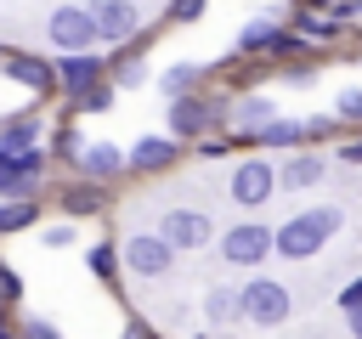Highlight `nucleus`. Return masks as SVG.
Returning <instances> with one entry per match:
<instances>
[{
	"instance_id": "nucleus-1",
	"label": "nucleus",
	"mask_w": 362,
	"mask_h": 339,
	"mask_svg": "<svg viewBox=\"0 0 362 339\" xmlns=\"http://www.w3.org/2000/svg\"><path fill=\"white\" fill-rule=\"evenodd\" d=\"M339 226H345V215H339L334 203L300 209L294 220H283V226H277V254H283V260H311V254H317Z\"/></svg>"
},
{
	"instance_id": "nucleus-2",
	"label": "nucleus",
	"mask_w": 362,
	"mask_h": 339,
	"mask_svg": "<svg viewBox=\"0 0 362 339\" xmlns=\"http://www.w3.org/2000/svg\"><path fill=\"white\" fill-rule=\"evenodd\" d=\"M288 311H294L288 282H277V277H249V282H243V322L277 328V322H288Z\"/></svg>"
},
{
	"instance_id": "nucleus-3",
	"label": "nucleus",
	"mask_w": 362,
	"mask_h": 339,
	"mask_svg": "<svg viewBox=\"0 0 362 339\" xmlns=\"http://www.w3.org/2000/svg\"><path fill=\"white\" fill-rule=\"evenodd\" d=\"M215 249H221L226 266H260V260L277 249V232L260 226V220H243V226H226V232L215 237Z\"/></svg>"
},
{
	"instance_id": "nucleus-4",
	"label": "nucleus",
	"mask_w": 362,
	"mask_h": 339,
	"mask_svg": "<svg viewBox=\"0 0 362 339\" xmlns=\"http://www.w3.org/2000/svg\"><path fill=\"white\" fill-rule=\"evenodd\" d=\"M119 254H124V266L136 271V277H170V266H175V243L164 237V232H130L124 243H119Z\"/></svg>"
},
{
	"instance_id": "nucleus-5",
	"label": "nucleus",
	"mask_w": 362,
	"mask_h": 339,
	"mask_svg": "<svg viewBox=\"0 0 362 339\" xmlns=\"http://www.w3.org/2000/svg\"><path fill=\"white\" fill-rule=\"evenodd\" d=\"M226 192H232V203H243V209H260V203H272V192H283V181H277L272 158H243V164L232 170Z\"/></svg>"
},
{
	"instance_id": "nucleus-6",
	"label": "nucleus",
	"mask_w": 362,
	"mask_h": 339,
	"mask_svg": "<svg viewBox=\"0 0 362 339\" xmlns=\"http://www.w3.org/2000/svg\"><path fill=\"white\" fill-rule=\"evenodd\" d=\"M45 40H51L57 51H90V45H96V17H90V6H57V11L45 17Z\"/></svg>"
},
{
	"instance_id": "nucleus-7",
	"label": "nucleus",
	"mask_w": 362,
	"mask_h": 339,
	"mask_svg": "<svg viewBox=\"0 0 362 339\" xmlns=\"http://www.w3.org/2000/svg\"><path fill=\"white\" fill-rule=\"evenodd\" d=\"M90 17H96V40H102V45H124V40L147 34L136 0H90Z\"/></svg>"
},
{
	"instance_id": "nucleus-8",
	"label": "nucleus",
	"mask_w": 362,
	"mask_h": 339,
	"mask_svg": "<svg viewBox=\"0 0 362 339\" xmlns=\"http://www.w3.org/2000/svg\"><path fill=\"white\" fill-rule=\"evenodd\" d=\"M158 232L181 249V254H192V249H204V243H215V220L204 215V209H164V220H158Z\"/></svg>"
},
{
	"instance_id": "nucleus-9",
	"label": "nucleus",
	"mask_w": 362,
	"mask_h": 339,
	"mask_svg": "<svg viewBox=\"0 0 362 339\" xmlns=\"http://www.w3.org/2000/svg\"><path fill=\"white\" fill-rule=\"evenodd\" d=\"M6 79L28 85L34 96H51V90H62V73H57V62H45V56H28V51H6Z\"/></svg>"
},
{
	"instance_id": "nucleus-10",
	"label": "nucleus",
	"mask_w": 362,
	"mask_h": 339,
	"mask_svg": "<svg viewBox=\"0 0 362 339\" xmlns=\"http://www.w3.org/2000/svg\"><path fill=\"white\" fill-rule=\"evenodd\" d=\"M124 158H130V175H164L181 158V136H136Z\"/></svg>"
},
{
	"instance_id": "nucleus-11",
	"label": "nucleus",
	"mask_w": 362,
	"mask_h": 339,
	"mask_svg": "<svg viewBox=\"0 0 362 339\" xmlns=\"http://www.w3.org/2000/svg\"><path fill=\"white\" fill-rule=\"evenodd\" d=\"M57 73H62V96L74 102L102 79V51H57Z\"/></svg>"
},
{
	"instance_id": "nucleus-12",
	"label": "nucleus",
	"mask_w": 362,
	"mask_h": 339,
	"mask_svg": "<svg viewBox=\"0 0 362 339\" xmlns=\"http://www.w3.org/2000/svg\"><path fill=\"white\" fill-rule=\"evenodd\" d=\"M209 119H215V107H209L204 96H192V90L170 96V136H181V141H198V136L209 130Z\"/></svg>"
},
{
	"instance_id": "nucleus-13",
	"label": "nucleus",
	"mask_w": 362,
	"mask_h": 339,
	"mask_svg": "<svg viewBox=\"0 0 362 339\" xmlns=\"http://www.w3.org/2000/svg\"><path fill=\"white\" fill-rule=\"evenodd\" d=\"M74 164H79V175H90V181H113V175L130 170V158H124L113 141H79V147H74Z\"/></svg>"
},
{
	"instance_id": "nucleus-14",
	"label": "nucleus",
	"mask_w": 362,
	"mask_h": 339,
	"mask_svg": "<svg viewBox=\"0 0 362 339\" xmlns=\"http://www.w3.org/2000/svg\"><path fill=\"white\" fill-rule=\"evenodd\" d=\"M40 170H45V147L23 153V158H0V198H34Z\"/></svg>"
},
{
	"instance_id": "nucleus-15",
	"label": "nucleus",
	"mask_w": 362,
	"mask_h": 339,
	"mask_svg": "<svg viewBox=\"0 0 362 339\" xmlns=\"http://www.w3.org/2000/svg\"><path fill=\"white\" fill-rule=\"evenodd\" d=\"M40 119L23 113V119H6L0 124V158H23V153H40Z\"/></svg>"
},
{
	"instance_id": "nucleus-16",
	"label": "nucleus",
	"mask_w": 362,
	"mask_h": 339,
	"mask_svg": "<svg viewBox=\"0 0 362 339\" xmlns=\"http://www.w3.org/2000/svg\"><path fill=\"white\" fill-rule=\"evenodd\" d=\"M322 153H294L283 170H277V181H283V192H305V186H317L322 181Z\"/></svg>"
},
{
	"instance_id": "nucleus-17",
	"label": "nucleus",
	"mask_w": 362,
	"mask_h": 339,
	"mask_svg": "<svg viewBox=\"0 0 362 339\" xmlns=\"http://www.w3.org/2000/svg\"><path fill=\"white\" fill-rule=\"evenodd\" d=\"M204 322H209V328L243 322V288H209V294H204Z\"/></svg>"
},
{
	"instance_id": "nucleus-18",
	"label": "nucleus",
	"mask_w": 362,
	"mask_h": 339,
	"mask_svg": "<svg viewBox=\"0 0 362 339\" xmlns=\"http://www.w3.org/2000/svg\"><path fill=\"white\" fill-rule=\"evenodd\" d=\"M272 119H277V102H272V96H243V102L232 107V130H238V136H255V130L272 124Z\"/></svg>"
},
{
	"instance_id": "nucleus-19",
	"label": "nucleus",
	"mask_w": 362,
	"mask_h": 339,
	"mask_svg": "<svg viewBox=\"0 0 362 339\" xmlns=\"http://www.w3.org/2000/svg\"><path fill=\"white\" fill-rule=\"evenodd\" d=\"M119 260H124V254H119L113 243H90V249H85L90 277H96V282H107V288H119Z\"/></svg>"
},
{
	"instance_id": "nucleus-20",
	"label": "nucleus",
	"mask_w": 362,
	"mask_h": 339,
	"mask_svg": "<svg viewBox=\"0 0 362 339\" xmlns=\"http://www.w3.org/2000/svg\"><path fill=\"white\" fill-rule=\"evenodd\" d=\"M40 220V203L34 198H0V237L6 232H23V226H34Z\"/></svg>"
},
{
	"instance_id": "nucleus-21",
	"label": "nucleus",
	"mask_w": 362,
	"mask_h": 339,
	"mask_svg": "<svg viewBox=\"0 0 362 339\" xmlns=\"http://www.w3.org/2000/svg\"><path fill=\"white\" fill-rule=\"evenodd\" d=\"M96 186H102V181H96ZM96 186H90V175L74 181V186L62 192V209H68V215H96V209H102V192H96Z\"/></svg>"
},
{
	"instance_id": "nucleus-22",
	"label": "nucleus",
	"mask_w": 362,
	"mask_h": 339,
	"mask_svg": "<svg viewBox=\"0 0 362 339\" xmlns=\"http://www.w3.org/2000/svg\"><path fill=\"white\" fill-rule=\"evenodd\" d=\"M198 79H204V68H198V62H175V68H164V73H158V90H164V96H181V90H192Z\"/></svg>"
},
{
	"instance_id": "nucleus-23",
	"label": "nucleus",
	"mask_w": 362,
	"mask_h": 339,
	"mask_svg": "<svg viewBox=\"0 0 362 339\" xmlns=\"http://www.w3.org/2000/svg\"><path fill=\"white\" fill-rule=\"evenodd\" d=\"M74 107H79V113H107V107H113V85H107V79H96L90 90H79V96H74Z\"/></svg>"
},
{
	"instance_id": "nucleus-24",
	"label": "nucleus",
	"mask_w": 362,
	"mask_h": 339,
	"mask_svg": "<svg viewBox=\"0 0 362 339\" xmlns=\"http://www.w3.org/2000/svg\"><path fill=\"white\" fill-rule=\"evenodd\" d=\"M204 6H209V0H170V6H164V23H198Z\"/></svg>"
},
{
	"instance_id": "nucleus-25",
	"label": "nucleus",
	"mask_w": 362,
	"mask_h": 339,
	"mask_svg": "<svg viewBox=\"0 0 362 339\" xmlns=\"http://www.w3.org/2000/svg\"><path fill=\"white\" fill-rule=\"evenodd\" d=\"M334 119H339V124H362V90H339Z\"/></svg>"
},
{
	"instance_id": "nucleus-26",
	"label": "nucleus",
	"mask_w": 362,
	"mask_h": 339,
	"mask_svg": "<svg viewBox=\"0 0 362 339\" xmlns=\"http://www.w3.org/2000/svg\"><path fill=\"white\" fill-rule=\"evenodd\" d=\"M23 339H62V333H57V322H45V316H28V322H23Z\"/></svg>"
},
{
	"instance_id": "nucleus-27",
	"label": "nucleus",
	"mask_w": 362,
	"mask_h": 339,
	"mask_svg": "<svg viewBox=\"0 0 362 339\" xmlns=\"http://www.w3.org/2000/svg\"><path fill=\"white\" fill-rule=\"evenodd\" d=\"M17 294H23V277H17V271H11V266H0V299H6V305H11V299H17Z\"/></svg>"
},
{
	"instance_id": "nucleus-28",
	"label": "nucleus",
	"mask_w": 362,
	"mask_h": 339,
	"mask_svg": "<svg viewBox=\"0 0 362 339\" xmlns=\"http://www.w3.org/2000/svg\"><path fill=\"white\" fill-rule=\"evenodd\" d=\"M339 305H345V311H351V305H362V277H351V282L339 288Z\"/></svg>"
},
{
	"instance_id": "nucleus-29",
	"label": "nucleus",
	"mask_w": 362,
	"mask_h": 339,
	"mask_svg": "<svg viewBox=\"0 0 362 339\" xmlns=\"http://www.w3.org/2000/svg\"><path fill=\"white\" fill-rule=\"evenodd\" d=\"M45 243H51V249H68V243H74V226H51Z\"/></svg>"
},
{
	"instance_id": "nucleus-30",
	"label": "nucleus",
	"mask_w": 362,
	"mask_h": 339,
	"mask_svg": "<svg viewBox=\"0 0 362 339\" xmlns=\"http://www.w3.org/2000/svg\"><path fill=\"white\" fill-rule=\"evenodd\" d=\"M345 322H351V339H362V305H351V311H345Z\"/></svg>"
},
{
	"instance_id": "nucleus-31",
	"label": "nucleus",
	"mask_w": 362,
	"mask_h": 339,
	"mask_svg": "<svg viewBox=\"0 0 362 339\" xmlns=\"http://www.w3.org/2000/svg\"><path fill=\"white\" fill-rule=\"evenodd\" d=\"M339 158H351V164H362V141H345V147H339Z\"/></svg>"
},
{
	"instance_id": "nucleus-32",
	"label": "nucleus",
	"mask_w": 362,
	"mask_h": 339,
	"mask_svg": "<svg viewBox=\"0 0 362 339\" xmlns=\"http://www.w3.org/2000/svg\"><path fill=\"white\" fill-rule=\"evenodd\" d=\"M0 339H23V333H11V328H6V299H0Z\"/></svg>"
},
{
	"instance_id": "nucleus-33",
	"label": "nucleus",
	"mask_w": 362,
	"mask_h": 339,
	"mask_svg": "<svg viewBox=\"0 0 362 339\" xmlns=\"http://www.w3.org/2000/svg\"><path fill=\"white\" fill-rule=\"evenodd\" d=\"M124 339H147V328H136V322H130V328H124Z\"/></svg>"
},
{
	"instance_id": "nucleus-34",
	"label": "nucleus",
	"mask_w": 362,
	"mask_h": 339,
	"mask_svg": "<svg viewBox=\"0 0 362 339\" xmlns=\"http://www.w3.org/2000/svg\"><path fill=\"white\" fill-rule=\"evenodd\" d=\"M305 6H328V11H334V6H339V0H305Z\"/></svg>"
},
{
	"instance_id": "nucleus-35",
	"label": "nucleus",
	"mask_w": 362,
	"mask_h": 339,
	"mask_svg": "<svg viewBox=\"0 0 362 339\" xmlns=\"http://www.w3.org/2000/svg\"><path fill=\"white\" fill-rule=\"evenodd\" d=\"M0 73H6V51H0Z\"/></svg>"
}]
</instances>
